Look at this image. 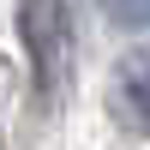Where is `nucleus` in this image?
I'll list each match as a JSON object with an SVG mask.
<instances>
[{"mask_svg": "<svg viewBox=\"0 0 150 150\" xmlns=\"http://www.w3.org/2000/svg\"><path fill=\"white\" fill-rule=\"evenodd\" d=\"M102 12L120 30H150V0H102Z\"/></svg>", "mask_w": 150, "mask_h": 150, "instance_id": "nucleus-3", "label": "nucleus"}, {"mask_svg": "<svg viewBox=\"0 0 150 150\" xmlns=\"http://www.w3.org/2000/svg\"><path fill=\"white\" fill-rule=\"evenodd\" d=\"M114 114L132 132L150 138V48H138V54L120 60V72H114Z\"/></svg>", "mask_w": 150, "mask_h": 150, "instance_id": "nucleus-2", "label": "nucleus"}, {"mask_svg": "<svg viewBox=\"0 0 150 150\" xmlns=\"http://www.w3.org/2000/svg\"><path fill=\"white\" fill-rule=\"evenodd\" d=\"M18 24H24V48H30V66H36V90L54 96L60 84H66V48H72L66 12H60L54 0H24Z\"/></svg>", "mask_w": 150, "mask_h": 150, "instance_id": "nucleus-1", "label": "nucleus"}]
</instances>
